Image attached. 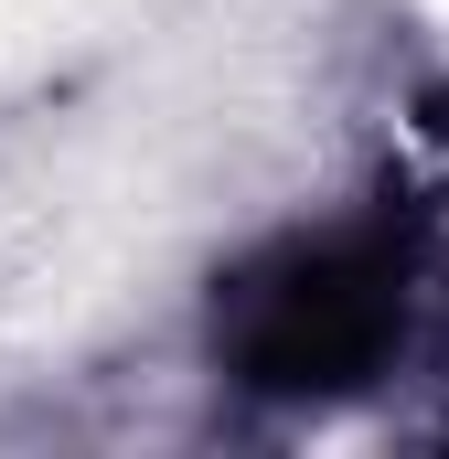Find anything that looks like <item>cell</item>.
<instances>
[{"mask_svg":"<svg viewBox=\"0 0 449 459\" xmlns=\"http://www.w3.org/2000/svg\"><path fill=\"white\" fill-rule=\"evenodd\" d=\"M396 321H407V246L396 235H321V246H289L278 267L235 278L224 352L257 395H332L385 363Z\"/></svg>","mask_w":449,"mask_h":459,"instance_id":"6da1fadb","label":"cell"}]
</instances>
